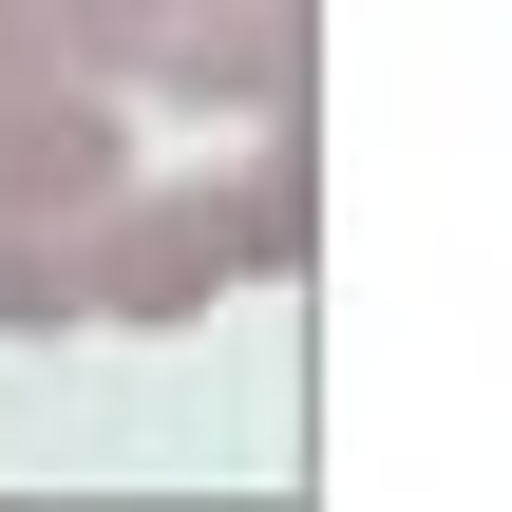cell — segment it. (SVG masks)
<instances>
[{"instance_id":"6da1fadb","label":"cell","mask_w":512,"mask_h":512,"mask_svg":"<svg viewBox=\"0 0 512 512\" xmlns=\"http://www.w3.org/2000/svg\"><path fill=\"white\" fill-rule=\"evenodd\" d=\"M76 323H209L228 285L304 266V152H228V171H133L114 209L57 228Z\"/></svg>"},{"instance_id":"7a4b0ae2","label":"cell","mask_w":512,"mask_h":512,"mask_svg":"<svg viewBox=\"0 0 512 512\" xmlns=\"http://www.w3.org/2000/svg\"><path fill=\"white\" fill-rule=\"evenodd\" d=\"M114 190H133V114H114V76H76V57L0 76V228H76V209H114Z\"/></svg>"},{"instance_id":"3957f363","label":"cell","mask_w":512,"mask_h":512,"mask_svg":"<svg viewBox=\"0 0 512 512\" xmlns=\"http://www.w3.org/2000/svg\"><path fill=\"white\" fill-rule=\"evenodd\" d=\"M0 323L38 342V323H76V266H57V228H0Z\"/></svg>"}]
</instances>
